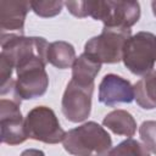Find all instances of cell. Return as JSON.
Returning <instances> with one entry per match:
<instances>
[{"mask_svg":"<svg viewBox=\"0 0 156 156\" xmlns=\"http://www.w3.org/2000/svg\"><path fill=\"white\" fill-rule=\"evenodd\" d=\"M107 156H150V152L144 144L128 138L112 147Z\"/></svg>","mask_w":156,"mask_h":156,"instance_id":"16","label":"cell"},{"mask_svg":"<svg viewBox=\"0 0 156 156\" xmlns=\"http://www.w3.org/2000/svg\"><path fill=\"white\" fill-rule=\"evenodd\" d=\"M30 9V1H0V28L1 34H17L23 35L24 20Z\"/></svg>","mask_w":156,"mask_h":156,"instance_id":"11","label":"cell"},{"mask_svg":"<svg viewBox=\"0 0 156 156\" xmlns=\"http://www.w3.org/2000/svg\"><path fill=\"white\" fill-rule=\"evenodd\" d=\"M139 135L146 149L156 154V121H145L139 127Z\"/></svg>","mask_w":156,"mask_h":156,"instance_id":"18","label":"cell"},{"mask_svg":"<svg viewBox=\"0 0 156 156\" xmlns=\"http://www.w3.org/2000/svg\"><path fill=\"white\" fill-rule=\"evenodd\" d=\"M101 63L96 62L87 54H82L76 58L72 66V79L84 84H94L95 77L100 72Z\"/></svg>","mask_w":156,"mask_h":156,"instance_id":"15","label":"cell"},{"mask_svg":"<svg viewBox=\"0 0 156 156\" xmlns=\"http://www.w3.org/2000/svg\"><path fill=\"white\" fill-rule=\"evenodd\" d=\"M102 124L117 135H124L130 138L136 132V122L134 117L126 110L111 111L105 116Z\"/></svg>","mask_w":156,"mask_h":156,"instance_id":"12","label":"cell"},{"mask_svg":"<svg viewBox=\"0 0 156 156\" xmlns=\"http://www.w3.org/2000/svg\"><path fill=\"white\" fill-rule=\"evenodd\" d=\"M122 61L136 76H145L156 63V35L150 32H138L132 35L124 48Z\"/></svg>","mask_w":156,"mask_h":156,"instance_id":"6","label":"cell"},{"mask_svg":"<svg viewBox=\"0 0 156 156\" xmlns=\"http://www.w3.org/2000/svg\"><path fill=\"white\" fill-rule=\"evenodd\" d=\"M65 5L68 9V11L76 17L83 18V17L88 16V4H87V1H66Z\"/></svg>","mask_w":156,"mask_h":156,"instance_id":"19","label":"cell"},{"mask_svg":"<svg viewBox=\"0 0 156 156\" xmlns=\"http://www.w3.org/2000/svg\"><path fill=\"white\" fill-rule=\"evenodd\" d=\"M88 16L99 20L104 27L130 28L140 18V5L138 1H87Z\"/></svg>","mask_w":156,"mask_h":156,"instance_id":"4","label":"cell"},{"mask_svg":"<svg viewBox=\"0 0 156 156\" xmlns=\"http://www.w3.org/2000/svg\"><path fill=\"white\" fill-rule=\"evenodd\" d=\"M20 105L21 102L15 99L0 100V129L4 144L18 145L28 138Z\"/></svg>","mask_w":156,"mask_h":156,"instance_id":"9","label":"cell"},{"mask_svg":"<svg viewBox=\"0 0 156 156\" xmlns=\"http://www.w3.org/2000/svg\"><path fill=\"white\" fill-rule=\"evenodd\" d=\"M21 156H45V154L38 149H27L21 154Z\"/></svg>","mask_w":156,"mask_h":156,"instance_id":"20","label":"cell"},{"mask_svg":"<svg viewBox=\"0 0 156 156\" xmlns=\"http://www.w3.org/2000/svg\"><path fill=\"white\" fill-rule=\"evenodd\" d=\"M93 91L94 84H84L71 79L62 96L61 110L63 116L73 123L85 121L91 111Z\"/></svg>","mask_w":156,"mask_h":156,"instance_id":"8","label":"cell"},{"mask_svg":"<svg viewBox=\"0 0 156 156\" xmlns=\"http://www.w3.org/2000/svg\"><path fill=\"white\" fill-rule=\"evenodd\" d=\"M46 58L48 62L55 66L56 68L66 69L73 66V62L76 61V50L73 45L67 41H54L49 44Z\"/></svg>","mask_w":156,"mask_h":156,"instance_id":"14","label":"cell"},{"mask_svg":"<svg viewBox=\"0 0 156 156\" xmlns=\"http://www.w3.org/2000/svg\"><path fill=\"white\" fill-rule=\"evenodd\" d=\"M134 94L141 108H156V71L149 72L134 84Z\"/></svg>","mask_w":156,"mask_h":156,"instance_id":"13","label":"cell"},{"mask_svg":"<svg viewBox=\"0 0 156 156\" xmlns=\"http://www.w3.org/2000/svg\"><path fill=\"white\" fill-rule=\"evenodd\" d=\"M130 34V28L104 27L100 35L85 43L84 54L99 63H117L122 60L123 48Z\"/></svg>","mask_w":156,"mask_h":156,"instance_id":"5","label":"cell"},{"mask_svg":"<svg viewBox=\"0 0 156 156\" xmlns=\"http://www.w3.org/2000/svg\"><path fill=\"white\" fill-rule=\"evenodd\" d=\"M151 7H152V12H154V15L156 16V0L151 2Z\"/></svg>","mask_w":156,"mask_h":156,"instance_id":"21","label":"cell"},{"mask_svg":"<svg viewBox=\"0 0 156 156\" xmlns=\"http://www.w3.org/2000/svg\"><path fill=\"white\" fill-rule=\"evenodd\" d=\"M46 62V58L34 57L15 67L17 74L13 87L15 100L21 102V100L37 99L46 93L49 87V77L45 71Z\"/></svg>","mask_w":156,"mask_h":156,"instance_id":"3","label":"cell"},{"mask_svg":"<svg viewBox=\"0 0 156 156\" xmlns=\"http://www.w3.org/2000/svg\"><path fill=\"white\" fill-rule=\"evenodd\" d=\"M26 130L28 138L46 144H57L63 141L66 132L60 126L55 112L48 106H37L32 108L26 118Z\"/></svg>","mask_w":156,"mask_h":156,"instance_id":"7","label":"cell"},{"mask_svg":"<svg viewBox=\"0 0 156 156\" xmlns=\"http://www.w3.org/2000/svg\"><path fill=\"white\" fill-rule=\"evenodd\" d=\"M62 1H30V10L39 17H54L62 10Z\"/></svg>","mask_w":156,"mask_h":156,"instance_id":"17","label":"cell"},{"mask_svg":"<svg viewBox=\"0 0 156 156\" xmlns=\"http://www.w3.org/2000/svg\"><path fill=\"white\" fill-rule=\"evenodd\" d=\"M0 78H1V95L13 91L15 79L11 78L12 71L18 61H23L34 56L46 57L48 41L41 37H24L17 33L1 34L0 37Z\"/></svg>","mask_w":156,"mask_h":156,"instance_id":"1","label":"cell"},{"mask_svg":"<svg viewBox=\"0 0 156 156\" xmlns=\"http://www.w3.org/2000/svg\"><path fill=\"white\" fill-rule=\"evenodd\" d=\"M135 99L134 87L121 76L108 73L99 84V102L106 106L129 104Z\"/></svg>","mask_w":156,"mask_h":156,"instance_id":"10","label":"cell"},{"mask_svg":"<svg viewBox=\"0 0 156 156\" xmlns=\"http://www.w3.org/2000/svg\"><path fill=\"white\" fill-rule=\"evenodd\" d=\"M62 143L73 156H107L112 146L110 134L93 121L68 130Z\"/></svg>","mask_w":156,"mask_h":156,"instance_id":"2","label":"cell"}]
</instances>
